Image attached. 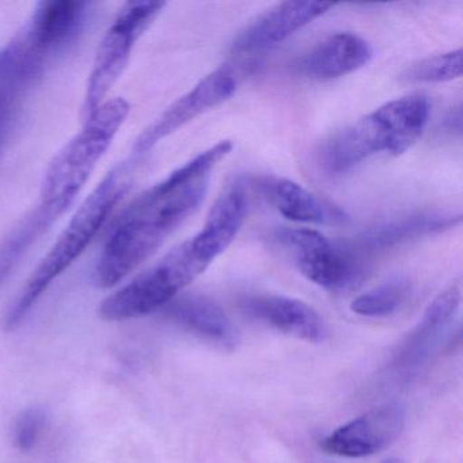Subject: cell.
I'll list each match as a JSON object with an SVG mask.
<instances>
[{"label":"cell","instance_id":"6da1fadb","mask_svg":"<svg viewBox=\"0 0 463 463\" xmlns=\"http://www.w3.org/2000/svg\"><path fill=\"white\" fill-rule=\"evenodd\" d=\"M232 140L202 151L140 194L116 221L94 268V281L112 288L156 253L204 202L213 170L232 153Z\"/></svg>","mask_w":463,"mask_h":463},{"label":"cell","instance_id":"7a4b0ae2","mask_svg":"<svg viewBox=\"0 0 463 463\" xmlns=\"http://www.w3.org/2000/svg\"><path fill=\"white\" fill-rule=\"evenodd\" d=\"M96 4L42 2L21 31L0 48V131L6 137L34 86L85 34Z\"/></svg>","mask_w":463,"mask_h":463},{"label":"cell","instance_id":"3957f363","mask_svg":"<svg viewBox=\"0 0 463 463\" xmlns=\"http://www.w3.org/2000/svg\"><path fill=\"white\" fill-rule=\"evenodd\" d=\"M137 164L129 158L116 165L86 197L39 267L33 270L15 302L10 306L5 318V329L14 330L53 281L58 280L88 250L129 191L131 175Z\"/></svg>","mask_w":463,"mask_h":463},{"label":"cell","instance_id":"277c9868","mask_svg":"<svg viewBox=\"0 0 463 463\" xmlns=\"http://www.w3.org/2000/svg\"><path fill=\"white\" fill-rule=\"evenodd\" d=\"M430 99L411 94L392 99L322 143L318 164L330 175H340L378 154L402 156L424 134L430 121Z\"/></svg>","mask_w":463,"mask_h":463},{"label":"cell","instance_id":"5b68a950","mask_svg":"<svg viewBox=\"0 0 463 463\" xmlns=\"http://www.w3.org/2000/svg\"><path fill=\"white\" fill-rule=\"evenodd\" d=\"M131 105L123 97L108 99L83 120L82 129L53 156L45 170L37 204L61 218L77 202L99 161L128 118Z\"/></svg>","mask_w":463,"mask_h":463},{"label":"cell","instance_id":"8992f818","mask_svg":"<svg viewBox=\"0 0 463 463\" xmlns=\"http://www.w3.org/2000/svg\"><path fill=\"white\" fill-rule=\"evenodd\" d=\"M210 265L189 238L108 297L99 307V316L107 321H124L161 311Z\"/></svg>","mask_w":463,"mask_h":463},{"label":"cell","instance_id":"52a82bcc","mask_svg":"<svg viewBox=\"0 0 463 463\" xmlns=\"http://www.w3.org/2000/svg\"><path fill=\"white\" fill-rule=\"evenodd\" d=\"M166 7L165 2L139 0L123 5L105 32L94 56L83 99L82 118L101 107L123 77L135 45Z\"/></svg>","mask_w":463,"mask_h":463},{"label":"cell","instance_id":"ba28073f","mask_svg":"<svg viewBox=\"0 0 463 463\" xmlns=\"http://www.w3.org/2000/svg\"><path fill=\"white\" fill-rule=\"evenodd\" d=\"M275 240L292 257L299 272L322 288L340 291L363 278L364 264L360 256L317 230L281 229Z\"/></svg>","mask_w":463,"mask_h":463},{"label":"cell","instance_id":"9c48e42d","mask_svg":"<svg viewBox=\"0 0 463 463\" xmlns=\"http://www.w3.org/2000/svg\"><path fill=\"white\" fill-rule=\"evenodd\" d=\"M237 77L230 67L213 70L188 93L175 99L137 137L132 146L131 159L139 164L162 140L226 102L237 90Z\"/></svg>","mask_w":463,"mask_h":463},{"label":"cell","instance_id":"30bf717a","mask_svg":"<svg viewBox=\"0 0 463 463\" xmlns=\"http://www.w3.org/2000/svg\"><path fill=\"white\" fill-rule=\"evenodd\" d=\"M405 409L398 403H386L330 433L321 447L327 454L343 458H363L376 454L400 438L405 427Z\"/></svg>","mask_w":463,"mask_h":463},{"label":"cell","instance_id":"8fae6325","mask_svg":"<svg viewBox=\"0 0 463 463\" xmlns=\"http://www.w3.org/2000/svg\"><path fill=\"white\" fill-rule=\"evenodd\" d=\"M335 5L324 2H283L262 13L240 32L232 52H260L286 42L292 34L326 14Z\"/></svg>","mask_w":463,"mask_h":463},{"label":"cell","instance_id":"7c38bea8","mask_svg":"<svg viewBox=\"0 0 463 463\" xmlns=\"http://www.w3.org/2000/svg\"><path fill=\"white\" fill-rule=\"evenodd\" d=\"M254 185L265 200L284 218L298 223L318 224V226H345L349 215L313 192L287 178H257Z\"/></svg>","mask_w":463,"mask_h":463},{"label":"cell","instance_id":"4fadbf2b","mask_svg":"<svg viewBox=\"0 0 463 463\" xmlns=\"http://www.w3.org/2000/svg\"><path fill=\"white\" fill-rule=\"evenodd\" d=\"M462 291L452 284L428 306L421 319L409 333L394 357V367L403 373L417 370L430 359L459 308Z\"/></svg>","mask_w":463,"mask_h":463},{"label":"cell","instance_id":"5bb4252c","mask_svg":"<svg viewBox=\"0 0 463 463\" xmlns=\"http://www.w3.org/2000/svg\"><path fill=\"white\" fill-rule=\"evenodd\" d=\"M165 318L175 322L186 332L224 349L237 348V327L226 311L211 298L203 294H180L161 310Z\"/></svg>","mask_w":463,"mask_h":463},{"label":"cell","instance_id":"9a60e30c","mask_svg":"<svg viewBox=\"0 0 463 463\" xmlns=\"http://www.w3.org/2000/svg\"><path fill=\"white\" fill-rule=\"evenodd\" d=\"M241 306L251 318L292 337L316 344L326 338L324 319L302 300L280 295H256L245 298Z\"/></svg>","mask_w":463,"mask_h":463},{"label":"cell","instance_id":"2e32d148","mask_svg":"<svg viewBox=\"0 0 463 463\" xmlns=\"http://www.w3.org/2000/svg\"><path fill=\"white\" fill-rule=\"evenodd\" d=\"M248 213L245 184H230L213 203L204 226L191 238L194 249L205 261L213 264L229 249L242 229Z\"/></svg>","mask_w":463,"mask_h":463},{"label":"cell","instance_id":"e0dca14e","mask_svg":"<svg viewBox=\"0 0 463 463\" xmlns=\"http://www.w3.org/2000/svg\"><path fill=\"white\" fill-rule=\"evenodd\" d=\"M373 53L370 43L345 32L322 40L300 59L298 67L311 80H337L367 66Z\"/></svg>","mask_w":463,"mask_h":463},{"label":"cell","instance_id":"ac0fdd59","mask_svg":"<svg viewBox=\"0 0 463 463\" xmlns=\"http://www.w3.org/2000/svg\"><path fill=\"white\" fill-rule=\"evenodd\" d=\"M462 222L460 213H444V211H419L406 213L382 222L363 232L359 240V248L367 251H383L397 246L405 245L411 241L439 234L458 226Z\"/></svg>","mask_w":463,"mask_h":463},{"label":"cell","instance_id":"d6986e66","mask_svg":"<svg viewBox=\"0 0 463 463\" xmlns=\"http://www.w3.org/2000/svg\"><path fill=\"white\" fill-rule=\"evenodd\" d=\"M53 213L37 204L0 240V288L6 283L28 251L58 222Z\"/></svg>","mask_w":463,"mask_h":463},{"label":"cell","instance_id":"ffe728a7","mask_svg":"<svg viewBox=\"0 0 463 463\" xmlns=\"http://www.w3.org/2000/svg\"><path fill=\"white\" fill-rule=\"evenodd\" d=\"M411 294V284L406 279L395 278L357 297L351 303V310L367 318L389 317L402 307Z\"/></svg>","mask_w":463,"mask_h":463},{"label":"cell","instance_id":"44dd1931","mask_svg":"<svg viewBox=\"0 0 463 463\" xmlns=\"http://www.w3.org/2000/svg\"><path fill=\"white\" fill-rule=\"evenodd\" d=\"M463 52L460 48L421 59L401 74L406 83H443L462 77Z\"/></svg>","mask_w":463,"mask_h":463},{"label":"cell","instance_id":"7402d4cb","mask_svg":"<svg viewBox=\"0 0 463 463\" xmlns=\"http://www.w3.org/2000/svg\"><path fill=\"white\" fill-rule=\"evenodd\" d=\"M47 424V414L43 409H26L18 417L14 425V444L21 451H29L36 446L42 438L43 430Z\"/></svg>","mask_w":463,"mask_h":463},{"label":"cell","instance_id":"603a6c76","mask_svg":"<svg viewBox=\"0 0 463 463\" xmlns=\"http://www.w3.org/2000/svg\"><path fill=\"white\" fill-rule=\"evenodd\" d=\"M446 126H449L447 127L449 131H455L460 135V132H462V112H460V107L452 110L451 115L446 118Z\"/></svg>","mask_w":463,"mask_h":463},{"label":"cell","instance_id":"cb8c5ba5","mask_svg":"<svg viewBox=\"0 0 463 463\" xmlns=\"http://www.w3.org/2000/svg\"><path fill=\"white\" fill-rule=\"evenodd\" d=\"M384 463H403V462H402V460L390 459V460H387V462H384Z\"/></svg>","mask_w":463,"mask_h":463},{"label":"cell","instance_id":"d4e9b609","mask_svg":"<svg viewBox=\"0 0 463 463\" xmlns=\"http://www.w3.org/2000/svg\"><path fill=\"white\" fill-rule=\"evenodd\" d=\"M2 142H4V137H2V135H0V145H2Z\"/></svg>","mask_w":463,"mask_h":463}]
</instances>
